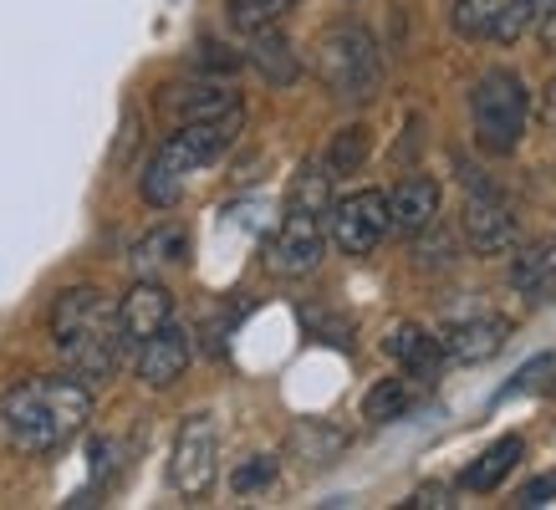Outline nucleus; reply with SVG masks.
Returning a JSON list of instances; mask_svg holds the SVG:
<instances>
[{
    "label": "nucleus",
    "mask_w": 556,
    "mask_h": 510,
    "mask_svg": "<svg viewBox=\"0 0 556 510\" xmlns=\"http://www.w3.org/2000/svg\"><path fill=\"white\" fill-rule=\"evenodd\" d=\"M541 123H546V128H556V77L546 82V98H541Z\"/></svg>",
    "instance_id": "27"
},
{
    "label": "nucleus",
    "mask_w": 556,
    "mask_h": 510,
    "mask_svg": "<svg viewBox=\"0 0 556 510\" xmlns=\"http://www.w3.org/2000/svg\"><path fill=\"white\" fill-rule=\"evenodd\" d=\"M92 419V383L83 378H26L0 398V439L16 455H62Z\"/></svg>",
    "instance_id": "1"
},
{
    "label": "nucleus",
    "mask_w": 556,
    "mask_h": 510,
    "mask_svg": "<svg viewBox=\"0 0 556 510\" xmlns=\"http://www.w3.org/2000/svg\"><path fill=\"white\" fill-rule=\"evenodd\" d=\"M189 357H194L189 332L179 322H169V327H159L153 337H143L134 347V368L149 388H174V383L189 373Z\"/></svg>",
    "instance_id": "11"
},
{
    "label": "nucleus",
    "mask_w": 556,
    "mask_h": 510,
    "mask_svg": "<svg viewBox=\"0 0 556 510\" xmlns=\"http://www.w3.org/2000/svg\"><path fill=\"white\" fill-rule=\"evenodd\" d=\"M291 5L296 0H230V26L255 36V31H266V26H281Z\"/></svg>",
    "instance_id": "21"
},
{
    "label": "nucleus",
    "mask_w": 556,
    "mask_h": 510,
    "mask_svg": "<svg viewBox=\"0 0 556 510\" xmlns=\"http://www.w3.org/2000/svg\"><path fill=\"white\" fill-rule=\"evenodd\" d=\"M174 322V296L169 286H159V281H134V286L123 291L118 302V327H123V347H138L143 337H153L159 327Z\"/></svg>",
    "instance_id": "12"
},
{
    "label": "nucleus",
    "mask_w": 556,
    "mask_h": 510,
    "mask_svg": "<svg viewBox=\"0 0 556 510\" xmlns=\"http://www.w3.org/2000/svg\"><path fill=\"white\" fill-rule=\"evenodd\" d=\"M521 459H526V439H521V434H506V439L490 444L480 459H470V470L459 475V485H465V490H475V495L501 490V485L510 480V470H516Z\"/></svg>",
    "instance_id": "16"
},
{
    "label": "nucleus",
    "mask_w": 556,
    "mask_h": 510,
    "mask_svg": "<svg viewBox=\"0 0 556 510\" xmlns=\"http://www.w3.org/2000/svg\"><path fill=\"white\" fill-rule=\"evenodd\" d=\"M270 480H276V459H270V455H251L236 475H230V490H236V495H255V490H266Z\"/></svg>",
    "instance_id": "23"
},
{
    "label": "nucleus",
    "mask_w": 556,
    "mask_h": 510,
    "mask_svg": "<svg viewBox=\"0 0 556 510\" xmlns=\"http://www.w3.org/2000/svg\"><path fill=\"white\" fill-rule=\"evenodd\" d=\"M506 337H510V327L501 317H459V322H450L439 332L444 353L455 357V362H490V357L506 347Z\"/></svg>",
    "instance_id": "15"
},
{
    "label": "nucleus",
    "mask_w": 556,
    "mask_h": 510,
    "mask_svg": "<svg viewBox=\"0 0 556 510\" xmlns=\"http://www.w3.org/2000/svg\"><path fill=\"white\" fill-rule=\"evenodd\" d=\"M470 118H475V143L485 153H510L526 133L531 118V92L510 67H490L470 92Z\"/></svg>",
    "instance_id": "6"
},
{
    "label": "nucleus",
    "mask_w": 556,
    "mask_h": 510,
    "mask_svg": "<svg viewBox=\"0 0 556 510\" xmlns=\"http://www.w3.org/2000/svg\"><path fill=\"white\" fill-rule=\"evenodd\" d=\"M251 67L261 72L270 87H291L302 77V56H296V47L281 36V26H266V31L251 36Z\"/></svg>",
    "instance_id": "17"
},
{
    "label": "nucleus",
    "mask_w": 556,
    "mask_h": 510,
    "mask_svg": "<svg viewBox=\"0 0 556 510\" xmlns=\"http://www.w3.org/2000/svg\"><path fill=\"white\" fill-rule=\"evenodd\" d=\"M536 21L531 0H455V31L470 41H521L526 26Z\"/></svg>",
    "instance_id": "9"
},
{
    "label": "nucleus",
    "mask_w": 556,
    "mask_h": 510,
    "mask_svg": "<svg viewBox=\"0 0 556 510\" xmlns=\"http://www.w3.org/2000/svg\"><path fill=\"white\" fill-rule=\"evenodd\" d=\"M552 368H556V357H552V353L531 357V362H526L521 373H516V378H510V383H506V388H501V398H510V393H526V388H531V383H536L541 373H552Z\"/></svg>",
    "instance_id": "24"
},
{
    "label": "nucleus",
    "mask_w": 556,
    "mask_h": 510,
    "mask_svg": "<svg viewBox=\"0 0 556 510\" xmlns=\"http://www.w3.org/2000/svg\"><path fill=\"white\" fill-rule=\"evenodd\" d=\"M404 506H434V510H444V506H455V500H450V490H444V485H424V490L408 495Z\"/></svg>",
    "instance_id": "26"
},
{
    "label": "nucleus",
    "mask_w": 556,
    "mask_h": 510,
    "mask_svg": "<svg viewBox=\"0 0 556 510\" xmlns=\"http://www.w3.org/2000/svg\"><path fill=\"white\" fill-rule=\"evenodd\" d=\"M245 128V107L240 113H225V118H210V123H179V133H169L159 143V153L149 158V169H143V200L153 209H169L179 204L185 184L194 179L200 169H210L215 158H225V149L240 138Z\"/></svg>",
    "instance_id": "3"
},
{
    "label": "nucleus",
    "mask_w": 556,
    "mask_h": 510,
    "mask_svg": "<svg viewBox=\"0 0 556 510\" xmlns=\"http://www.w3.org/2000/svg\"><path fill=\"white\" fill-rule=\"evenodd\" d=\"M327 235L342 255H372L388 240V194L383 189H353V194L332 200Z\"/></svg>",
    "instance_id": "8"
},
{
    "label": "nucleus",
    "mask_w": 556,
    "mask_h": 510,
    "mask_svg": "<svg viewBox=\"0 0 556 510\" xmlns=\"http://www.w3.org/2000/svg\"><path fill=\"white\" fill-rule=\"evenodd\" d=\"M368 158V128H342L327 149V174H353Z\"/></svg>",
    "instance_id": "22"
},
{
    "label": "nucleus",
    "mask_w": 556,
    "mask_h": 510,
    "mask_svg": "<svg viewBox=\"0 0 556 510\" xmlns=\"http://www.w3.org/2000/svg\"><path fill=\"white\" fill-rule=\"evenodd\" d=\"M414 404H419V388H414V378H383V383H372L368 398H363V419H372V424H393V419H404V413H414Z\"/></svg>",
    "instance_id": "19"
},
{
    "label": "nucleus",
    "mask_w": 556,
    "mask_h": 510,
    "mask_svg": "<svg viewBox=\"0 0 556 510\" xmlns=\"http://www.w3.org/2000/svg\"><path fill=\"white\" fill-rule=\"evenodd\" d=\"M439 220V179L434 174H408L388 194V230L393 235H424Z\"/></svg>",
    "instance_id": "14"
},
{
    "label": "nucleus",
    "mask_w": 556,
    "mask_h": 510,
    "mask_svg": "<svg viewBox=\"0 0 556 510\" xmlns=\"http://www.w3.org/2000/svg\"><path fill=\"white\" fill-rule=\"evenodd\" d=\"M531 5H536V16H541V11H552L556 0H531Z\"/></svg>",
    "instance_id": "28"
},
{
    "label": "nucleus",
    "mask_w": 556,
    "mask_h": 510,
    "mask_svg": "<svg viewBox=\"0 0 556 510\" xmlns=\"http://www.w3.org/2000/svg\"><path fill=\"white\" fill-rule=\"evenodd\" d=\"M556 500V475H541V480H531V485H526L521 495H516V506H552Z\"/></svg>",
    "instance_id": "25"
},
{
    "label": "nucleus",
    "mask_w": 556,
    "mask_h": 510,
    "mask_svg": "<svg viewBox=\"0 0 556 510\" xmlns=\"http://www.w3.org/2000/svg\"><path fill=\"white\" fill-rule=\"evenodd\" d=\"M185 255H189V235L179 225H164V230H153V235L138 240L134 260H138V271H159V266H179Z\"/></svg>",
    "instance_id": "20"
},
{
    "label": "nucleus",
    "mask_w": 556,
    "mask_h": 510,
    "mask_svg": "<svg viewBox=\"0 0 556 510\" xmlns=\"http://www.w3.org/2000/svg\"><path fill=\"white\" fill-rule=\"evenodd\" d=\"M51 342L83 383H108L123 362L118 302H108L98 286H72L51 302Z\"/></svg>",
    "instance_id": "2"
},
{
    "label": "nucleus",
    "mask_w": 556,
    "mask_h": 510,
    "mask_svg": "<svg viewBox=\"0 0 556 510\" xmlns=\"http://www.w3.org/2000/svg\"><path fill=\"white\" fill-rule=\"evenodd\" d=\"M383 353L404 368L414 383H434L439 373H444V362H450V353H444V342H439V332H429V327L419 322H399L393 332H388Z\"/></svg>",
    "instance_id": "13"
},
{
    "label": "nucleus",
    "mask_w": 556,
    "mask_h": 510,
    "mask_svg": "<svg viewBox=\"0 0 556 510\" xmlns=\"http://www.w3.org/2000/svg\"><path fill=\"white\" fill-rule=\"evenodd\" d=\"M317 82L342 102H372L383 87V51L363 21H338L317 36Z\"/></svg>",
    "instance_id": "5"
},
{
    "label": "nucleus",
    "mask_w": 556,
    "mask_h": 510,
    "mask_svg": "<svg viewBox=\"0 0 556 510\" xmlns=\"http://www.w3.org/2000/svg\"><path fill=\"white\" fill-rule=\"evenodd\" d=\"M327 209H332V174L321 164H302L291 179L281 230L270 235V271L276 276H306L321 266L327 251Z\"/></svg>",
    "instance_id": "4"
},
{
    "label": "nucleus",
    "mask_w": 556,
    "mask_h": 510,
    "mask_svg": "<svg viewBox=\"0 0 556 510\" xmlns=\"http://www.w3.org/2000/svg\"><path fill=\"white\" fill-rule=\"evenodd\" d=\"M169 113L179 123H210V118H225V113H240V98L225 82H189V87H174Z\"/></svg>",
    "instance_id": "18"
},
{
    "label": "nucleus",
    "mask_w": 556,
    "mask_h": 510,
    "mask_svg": "<svg viewBox=\"0 0 556 510\" xmlns=\"http://www.w3.org/2000/svg\"><path fill=\"white\" fill-rule=\"evenodd\" d=\"M459 230L470 240L475 255H506L516 245V215L510 204L495 194V189H475L465 194V209H459Z\"/></svg>",
    "instance_id": "10"
},
{
    "label": "nucleus",
    "mask_w": 556,
    "mask_h": 510,
    "mask_svg": "<svg viewBox=\"0 0 556 510\" xmlns=\"http://www.w3.org/2000/svg\"><path fill=\"white\" fill-rule=\"evenodd\" d=\"M219 480V424L215 413H189L174 434L169 485L179 500H204Z\"/></svg>",
    "instance_id": "7"
}]
</instances>
